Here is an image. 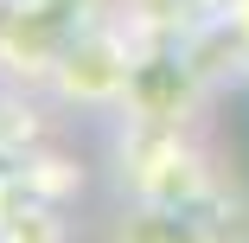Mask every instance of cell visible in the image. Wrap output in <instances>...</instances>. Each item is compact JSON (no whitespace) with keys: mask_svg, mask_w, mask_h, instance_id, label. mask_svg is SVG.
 <instances>
[{"mask_svg":"<svg viewBox=\"0 0 249 243\" xmlns=\"http://www.w3.org/2000/svg\"><path fill=\"white\" fill-rule=\"evenodd\" d=\"M115 179L134 205H211L224 199V173L192 128L128 122L115 148Z\"/></svg>","mask_w":249,"mask_h":243,"instance_id":"cell-1","label":"cell"},{"mask_svg":"<svg viewBox=\"0 0 249 243\" xmlns=\"http://www.w3.org/2000/svg\"><path fill=\"white\" fill-rule=\"evenodd\" d=\"M128 77H134V52L115 32H103V26L71 32L64 52L52 58L58 96L64 103H83V109H122L128 103Z\"/></svg>","mask_w":249,"mask_h":243,"instance_id":"cell-2","label":"cell"},{"mask_svg":"<svg viewBox=\"0 0 249 243\" xmlns=\"http://www.w3.org/2000/svg\"><path fill=\"white\" fill-rule=\"evenodd\" d=\"M205 103V77L198 64L179 52H147L134 58V77H128V122H160V128H192V109Z\"/></svg>","mask_w":249,"mask_h":243,"instance_id":"cell-3","label":"cell"},{"mask_svg":"<svg viewBox=\"0 0 249 243\" xmlns=\"http://www.w3.org/2000/svg\"><path fill=\"white\" fill-rule=\"evenodd\" d=\"M109 243H236L224 199L211 205H122L109 224Z\"/></svg>","mask_w":249,"mask_h":243,"instance_id":"cell-4","label":"cell"},{"mask_svg":"<svg viewBox=\"0 0 249 243\" xmlns=\"http://www.w3.org/2000/svg\"><path fill=\"white\" fill-rule=\"evenodd\" d=\"M0 243H71V224L52 199H26L19 211L0 218Z\"/></svg>","mask_w":249,"mask_h":243,"instance_id":"cell-5","label":"cell"},{"mask_svg":"<svg viewBox=\"0 0 249 243\" xmlns=\"http://www.w3.org/2000/svg\"><path fill=\"white\" fill-rule=\"evenodd\" d=\"M217 19L230 26V38L243 45V58H249V0H224V7H217Z\"/></svg>","mask_w":249,"mask_h":243,"instance_id":"cell-6","label":"cell"},{"mask_svg":"<svg viewBox=\"0 0 249 243\" xmlns=\"http://www.w3.org/2000/svg\"><path fill=\"white\" fill-rule=\"evenodd\" d=\"M192 7H224V0H192Z\"/></svg>","mask_w":249,"mask_h":243,"instance_id":"cell-7","label":"cell"}]
</instances>
